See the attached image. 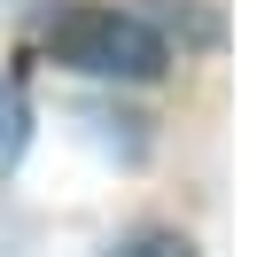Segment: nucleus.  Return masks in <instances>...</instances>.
<instances>
[{
    "label": "nucleus",
    "instance_id": "obj_1",
    "mask_svg": "<svg viewBox=\"0 0 257 257\" xmlns=\"http://www.w3.org/2000/svg\"><path fill=\"white\" fill-rule=\"evenodd\" d=\"M47 63L78 70V78H125V86H148L164 78L172 47H164L156 24L125 16V8H101V0H78L47 24Z\"/></svg>",
    "mask_w": 257,
    "mask_h": 257
},
{
    "label": "nucleus",
    "instance_id": "obj_2",
    "mask_svg": "<svg viewBox=\"0 0 257 257\" xmlns=\"http://www.w3.org/2000/svg\"><path fill=\"white\" fill-rule=\"evenodd\" d=\"M109 257H195V241L172 234V226H141V234H125Z\"/></svg>",
    "mask_w": 257,
    "mask_h": 257
},
{
    "label": "nucleus",
    "instance_id": "obj_3",
    "mask_svg": "<svg viewBox=\"0 0 257 257\" xmlns=\"http://www.w3.org/2000/svg\"><path fill=\"white\" fill-rule=\"evenodd\" d=\"M24 133H32V109H24L16 86H0V172L24 156Z\"/></svg>",
    "mask_w": 257,
    "mask_h": 257
}]
</instances>
